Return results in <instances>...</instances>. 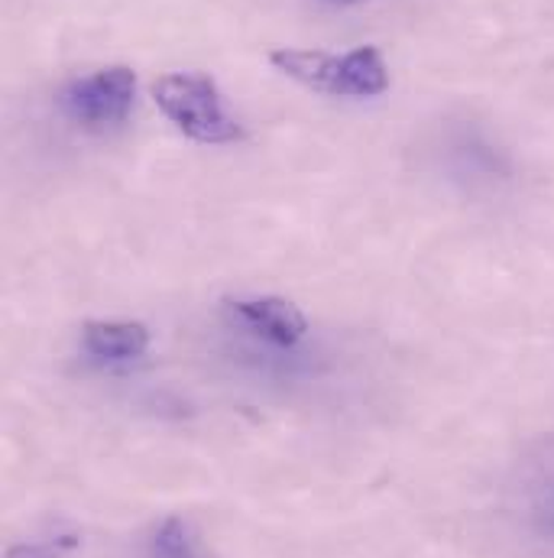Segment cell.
<instances>
[{
  "label": "cell",
  "mask_w": 554,
  "mask_h": 558,
  "mask_svg": "<svg viewBox=\"0 0 554 558\" xmlns=\"http://www.w3.org/2000/svg\"><path fill=\"white\" fill-rule=\"evenodd\" d=\"M279 72L318 95L331 98H377L390 88V69L377 46H357L344 56L321 49H273Z\"/></svg>",
  "instance_id": "cell-1"
},
{
  "label": "cell",
  "mask_w": 554,
  "mask_h": 558,
  "mask_svg": "<svg viewBox=\"0 0 554 558\" xmlns=\"http://www.w3.org/2000/svg\"><path fill=\"white\" fill-rule=\"evenodd\" d=\"M156 108L198 143H237L244 137L241 124L227 114L214 78L198 72L159 75L149 88Z\"/></svg>",
  "instance_id": "cell-2"
},
{
  "label": "cell",
  "mask_w": 554,
  "mask_h": 558,
  "mask_svg": "<svg viewBox=\"0 0 554 558\" xmlns=\"http://www.w3.org/2000/svg\"><path fill=\"white\" fill-rule=\"evenodd\" d=\"M137 98V75L127 65H108L65 85L59 105L85 131H108L127 121Z\"/></svg>",
  "instance_id": "cell-3"
},
{
  "label": "cell",
  "mask_w": 554,
  "mask_h": 558,
  "mask_svg": "<svg viewBox=\"0 0 554 558\" xmlns=\"http://www.w3.org/2000/svg\"><path fill=\"white\" fill-rule=\"evenodd\" d=\"M231 312L260 338L273 341L279 348H295L305 331H308V322L305 315L298 312V305L279 299V295H263V299H234L227 302Z\"/></svg>",
  "instance_id": "cell-4"
},
{
  "label": "cell",
  "mask_w": 554,
  "mask_h": 558,
  "mask_svg": "<svg viewBox=\"0 0 554 558\" xmlns=\"http://www.w3.org/2000/svg\"><path fill=\"white\" fill-rule=\"evenodd\" d=\"M82 341L98 361H134L149 348V328L143 322H85Z\"/></svg>",
  "instance_id": "cell-5"
},
{
  "label": "cell",
  "mask_w": 554,
  "mask_h": 558,
  "mask_svg": "<svg viewBox=\"0 0 554 558\" xmlns=\"http://www.w3.org/2000/svg\"><path fill=\"white\" fill-rule=\"evenodd\" d=\"M152 553H156V558H198V549L192 543L185 520H178V517L165 520L152 539Z\"/></svg>",
  "instance_id": "cell-6"
},
{
  "label": "cell",
  "mask_w": 554,
  "mask_h": 558,
  "mask_svg": "<svg viewBox=\"0 0 554 558\" xmlns=\"http://www.w3.org/2000/svg\"><path fill=\"white\" fill-rule=\"evenodd\" d=\"M7 558H56L52 549H42V546H13Z\"/></svg>",
  "instance_id": "cell-7"
}]
</instances>
